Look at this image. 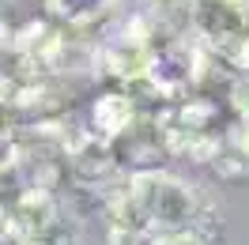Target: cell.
<instances>
[{"label": "cell", "instance_id": "1", "mask_svg": "<svg viewBox=\"0 0 249 245\" xmlns=\"http://www.w3.org/2000/svg\"><path fill=\"white\" fill-rule=\"evenodd\" d=\"M49 8L68 23H91L106 8V0H49Z\"/></svg>", "mask_w": 249, "mask_h": 245}, {"label": "cell", "instance_id": "2", "mask_svg": "<svg viewBox=\"0 0 249 245\" xmlns=\"http://www.w3.org/2000/svg\"><path fill=\"white\" fill-rule=\"evenodd\" d=\"M155 245H196V238H189V234H170V238H159Z\"/></svg>", "mask_w": 249, "mask_h": 245}]
</instances>
